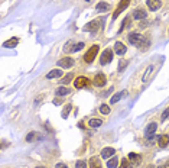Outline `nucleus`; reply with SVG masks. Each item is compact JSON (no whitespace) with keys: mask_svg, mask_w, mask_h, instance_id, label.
Masks as SVG:
<instances>
[{"mask_svg":"<svg viewBox=\"0 0 169 168\" xmlns=\"http://www.w3.org/2000/svg\"><path fill=\"white\" fill-rule=\"evenodd\" d=\"M129 42L135 46H140L142 49H145V48H148V46L150 45V42L146 38H143L140 34H137V32H131V34L129 35Z\"/></svg>","mask_w":169,"mask_h":168,"instance_id":"f257e3e1","label":"nucleus"},{"mask_svg":"<svg viewBox=\"0 0 169 168\" xmlns=\"http://www.w3.org/2000/svg\"><path fill=\"white\" fill-rule=\"evenodd\" d=\"M84 48V42H78V44H74L72 41H69L68 44H65L64 46V51L65 52H77V51H80Z\"/></svg>","mask_w":169,"mask_h":168,"instance_id":"f03ea898","label":"nucleus"},{"mask_svg":"<svg viewBox=\"0 0 169 168\" xmlns=\"http://www.w3.org/2000/svg\"><path fill=\"white\" fill-rule=\"evenodd\" d=\"M130 4V0H120V3H118V6L116 7V10H114V15H113V21H116L118 17V15L123 12V10H126L127 6Z\"/></svg>","mask_w":169,"mask_h":168,"instance_id":"7ed1b4c3","label":"nucleus"},{"mask_svg":"<svg viewBox=\"0 0 169 168\" xmlns=\"http://www.w3.org/2000/svg\"><path fill=\"white\" fill-rule=\"evenodd\" d=\"M113 59V51L109 48V49L103 51L101 57H100V63H101V65H107V64H110V61Z\"/></svg>","mask_w":169,"mask_h":168,"instance_id":"20e7f679","label":"nucleus"},{"mask_svg":"<svg viewBox=\"0 0 169 168\" xmlns=\"http://www.w3.org/2000/svg\"><path fill=\"white\" fill-rule=\"evenodd\" d=\"M97 52H98V45H93L91 46V49L87 52V54L84 55V59H85V63H93L94 61V58H96V55H97Z\"/></svg>","mask_w":169,"mask_h":168,"instance_id":"39448f33","label":"nucleus"},{"mask_svg":"<svg viewBox=\"0 0 169 168\" xmlns=\"http://www.w3.org/2000/svg\"><path fill=\"white\" fill-rule=\"evenodd\" d=\"M100 23H101V21L100 19H97V21H93V22H90V23H87L84 28V30H87V32H96V30L100 28Z\"/></svg>","mask_w":169,"mask_h":168,"instance_id":"423d86ee","label":"nucleus"},{"mask_svg":"<svg viewBox=\"0 0 169 168\" xmlns=\"http://www.w3.org/2000/svg\"><path fill=\"white\" fill-rule=\"evenodd\" d=\"M58 65L62 68H71L72 65H74V59L69 58V57H67V58H61L58 61Z\"/></svg>","mask_w":169,"mask_h":168,"instance_id":"0eeeda50","label":"nucleus"},{"mask_svg":"<svg viewBox=\"0 0 169 168\" xmlns=\"http://www.w3.org/2000/svg\"><path fill=\"white\" fill-rule=\"evenodd\" d=\"M156 128H158V123H155V122H152L150 125L146 128V136L149 138V141H152L155 136H153V133H155V130H156Z\"/></svg>","mask_w":169,"mask_h":168,"instance_id":"6e6552de","label":"nucleus"},{"mask_svg":"<svg viewBox=\"0 0 169 168\" xmlns=\"http://www.w3.org/2000/svg\"><path fill=\"white\" fill-rule=\"evenodd\" d=\"M107 78L104 74H97V76L94 77V86H97V87H103L104 84H106Z\"/></svg>","mask_w":169,"mask_h":168,"instance_id":"1a4fd4ad","label":"nucleus"},{"mask_svg":"<svg viewBox=\"0 0 169 168\" xmlns=\"http://www.w3.org/2000/svg\"><path fill=\"white\" fill-rule=\"evenodd\" d=\"M126 51H127V48L124 44H122V42H116V44H114V52L117 55L126 54Z\"/></svg>","mask_w":169,"mask_h":168,"instance_id":"9d476101","label":"nucleus"},{"mask_svg":"<svg viewBox=\"0 0 169 168\" xmlns=\"http://www.w3.org/2000/svg\"><path fill=\"white\" fill-rule=\"evenodd\" d=\"M74 84H75L77 88H84V87H87V84H90V81L87 77H78Z\"/></svg>","mask_w":169,"mask_h":168,"instance_id":"9b49d317","label":"nucleus"},{"mask_svg":"<svg viewBox=\"0 0 169 168\" xmlns=\"http://www.w3.org/2000/svg\"><path fill=\"white\" fill-rule=\"evenodd\" d=\"M129 160H130V162L133 165H139L142 162V156L139 154H136V152H130L129 154Z\"/></svg>","mask_w":169,"mask_h":168,"instance_id":"f8f14e48","label":"nucleus"},{"mask_svg":"<svg viewBox=\"0 0 169 168\" xmlns=\"http://www.w3.org/2000/svg\"><path fill=\"white\" fill-rule=\"evenodd\" d=\"M133 17H135L136 21L146 19V10H143V9H136L135 12H133Z\"/></svg>","mask_w":169,"mask_h":168,"instance_id":"ddd939ff","label":"nucleus"},{"mask_svg":"<svg viewBox=\"0 0 169 168\" xmlns=\"http://www.w3.org/2000/svg\"><path fill=\"white\" fill-rule=\"evenodd\" d=\"M146 3H148L149 9H150V10H153V12H155V10H158V9H161V4H162L161 0H148Z\"/></svg>","mask_w":169,"mask_h":168,"instance_id":"4468645a","label":"nucleus"},{"mask_svg":"<svg viewBox=\"0 0 169 168\" xmlns=\"http://www.w3.org/2000/svg\"><path fill=\"white\" fill-rule=\"evenodd\" d=\"M114 154H116L114 148H110V147L104 148V149L101 151V156H103V158H110V156H113Z\"/></svg>","mask_w":169,"mask_h":168,"instance_id":"2eb2a0df","label":"nucleus"},{"mask_svg":"<svg viewBox=\"0 0 169 168\" xmlns=\"http://www.w3.org/2000/svg\"><path fill=\"white\" fill-rule=\"evenodd\" d=\"M62 76V71L61 70H52L47 74V78L48 80H52V78H59V77Z\"/></svg>","mask_w":169,"mask_h":168,"instance_id":"dca6fc26","label":"nucleus"},{"mask_svg":"<svg viewBox=\"0 0 169 168\" xmlns=\"http://www.w3.org/2000/svg\"><path fill=\"white\" fill-rule=\"evenodd\" d=\"M158 143H159V147H161V148L168 147L169 136H168V135H162V136H159V138H158Z\"/></svg>","mask_w":169,"mask_h":168,"instance_id":"f3484780","label":"nucleus"},{"mask_svg":"<svg viewBox=\"0 0 169 168\" xmlns=\"http://www.w3.org/2000/svg\"><path fill=\"white\" fill-rule=\"evenodd\" d=\"M17 44H19V38H12V39H9V41L3 42V46L4 48H15Z\"/></svg>","mask_w":169,"mask_h":168,"instance_id":"a211bd4d","label":"nucleus"},{"mask_svg":"<svg viewBox=\"0 0 169 168\" xmlns=\"http://www.w3.org/2000/svg\"><path fill=\"white\" fill-rule=\"evenodd\" d=\"M126 94H127V91H126V90H123V91H118L117 94H114V96L111 97L110 103H111V105H114V103H117V101L120 100V99H122L123 96H126Z\"/></svg>","mask_w":169,"mask_h":168,"instance_id":"6ab92c4d","label":"nucleus"},{"mask_svg":"<svg viewBox=\"0 0 169 168\" xmlns=\"http://www.w3.org/2000/svg\"><path fill=\"white\" fill-rule=\"evenodd\" d=\"M90 168H101V162H100L98 156H93L90 160Z\"/></svg>","mask_w":169,"mask_h":168,"instance_id":"aec40b11","label":"nucleus"},{"mask_svg":"<svg viewBox=\"0 0 169 168\" xmlns=\"http://www.w3.org/2000/svg\"><path fill=\"white\" fill-rule=\"evenodd\" d=\"M103 125V120L101 119H90L88 120V126L90 128H98V126Z\"/></svg>","mask_w":169,"mask_h":168,"instance_id":"412c9836","label":"nucleus"},{"mask_svg":"<svg viewBox=\"0 0 169 168\" xmlns=\"http://www.w3.org/2000/svg\"><path fill=\"white\" fill-rule=\"evenodd\" d=\"M110 7H111V6H110L109 3H106V2H101V3L97 4V10H98V12H101V10H103V12H106V10H110Z\"/></svg>","mask_w":169,"mask_h":168,"instance_id":"4be33fe9","label":"nucleus"},{"mask_svg":"<svg viewBox=\"0 0 169 168\" xmlns=\"http://www.w3.org/2000/svg\"><path fill=\"white\" fill-rule=\"evenodd\" d=\"M117 165H118V160H117V156H116V155H114L113 158L107 162V167H109V168H117Z\"/></svg>","mask_w":169,"mask_h":168,"instance_id":"5701e85b","label":"nucleus"},{"mask_svg":"<svg viewBox=\"0 0 169 168\" xmlns=\"http://www.w3.org/2000/svg\"><path fill=\"white\" fill-rule=\"evenodd\" d=\"M131 167H133V164L130 162V160H129V158H123L122 164H120L118 168H131Z\"/></svg>","mask_w":169,"mask_h":168,"instance_id":"b1692460","label":"nucleus"},{"mask_svg":"<svg viewBox=\"0 0 169 168\" xmlns=\"http://www.w3.org/2000/svg\"><path fill=\"white\" fill-rule=\"evenodd\" d=\"M130 22H131V17H129V16H127L126 19L123 21V23H122V28L118 29V32H123V30H124V28H129V26H130Z\"/></svg>","mask_w":169,"mask_h":168,"instance_id":"393cba45","label":"nucleus"},{"mask_svg":"<svg viewBox=\"0 0 169 168\" xmlns=\"http://www.w3.org/2000/svg\"><path fill=\"white\" fill-rule=\"evenodd\" d=\"M68 93H69V88H67V87H59L58 90H56V96H67Z\"/></svg>","mask_w":169,"mask_h":168,"instance_id":"a878e982","label":"nucleus"},{"mask_svg":"<svg viewBox=\"0 0 169 168\" xmlns=\"http://www.w3.org/2000/svg\"><path fill=\"white\" fill-rule=\"evenodd\" d=\"M127 65H129V61H126V59H120V63H118V72H122L123 70H124V68L127 67Z\"/></svg>","mask_w":169,"mask_h":168,"instance_id":"bb28decb","label":"nucleus"},{"mask_svg":"<svg viewBox=\"0 0 169 168\" xmlns=\"http://www.w3.org/2000/svg\"><path fill=\"white\" fill-rule=\"evenodd\" d=\"M71 107H72L71 105L65 106V109L62 110V119H67V116H68V114H69V112H71Z\"/></svg>","mask_w":169,"mask_h":168,"instance_id":"cd10ccee","label":"nucleus"},{"mask_svg":"<svg viewBox=\"0 0 169 168\" xmlns=\"http://www.w3.org/2000/svg\"><path fill=\"white\" fill-rule=\"evenodd\" d=\"M100 112H101L103 114H109L110 113V107H109L107 105H101L100 106Z\"/></svg>","mask_w":169,"mask_h":168,"instance_id":"c85d7f7f","label":"nucleus"},{"mask_svg":"<svg viewBox=\"0 0 169 168\" xmlns=\"http://www.w3.org/2000/svg\"><path fill=\"white\" fill-rule=\"evenodd\" d=\"M152 70H153V65H149V67L146 68V71H145V76H143V81H148V77H149V74L152 72Z\"/></svg>","mask_w":169,"mask_h":168,"instance_id":"c756f323","label":"nucleus"},{"mask_svg":"<svg viewBox=\"0 0 169 168\" xmlns=\"http://www.w3.org/2000/svg\"><path fill=\"white\" fill-rule=\"evenodd\" d=\"M168 118H169V106L166 107L165 110H163V113L161 114V120H166Z\"/></svg>","mask_w":169,"mask_h":168,"instance_id":"7c9ffc66","label":"nucleus"},{"mask_svg":"<svg viewBox=\"0 0 169 168\" xmlns=\"http://www.w3.org/2000/svg\"><path fill=\"white\" fill-rule=\"evenodd\" d=\"M71 80H72V74L69 72V74H68L67 77H64L62 80H61V84H67V83H69Z\"/></svg>","mask_w":169,"mask_h":168,"instance_id":"2f4dec72","label":"nucleus"},{"mask_svg":"<svg viewBox=\"0 0 169 168\" xmlns=\"http://www.w3.org/2000/svg\"><path fill=\"white\" fill-rule=\"evenodd\" d=\"M35 138H36V133H35V132H30V133L26 136V142H32Z\"/></svg>","mask_w":169,"mask_h":168,"instance_id":"473e14b6","label":"nucleus"},{"mask_svg":"<svg viewBox=\"0 0 169 168\" xmlns=\"http://www.w3.org/2000/svg\"><path fill=\"white\" fill-rule=\"evenodd\" d=\"M75 168H87V162L85 161H78L75 164Z\"/></svg>","mask_w":169,"mask_h":168,"instance_id":"72a5a7b5","label":"nucleus"},{"mask_svg":"<svg viewBox=\"0 0 169 168\" xmlns=\"http://www.w3.org/2000/svg\"><path fill=\"white\" fill-rule=\"evenodd\" d=\"M52 103L55 106H59V105H62V97H55L54 100H52Z\"/></svg>","mask_w":169,"mask_h":168,"instance_id":"f704fd0d","label":"nucleus"},{"mask_svg":"<svg viewBox=\"0 0 169 168\" xmlns=\"http://www.w3.org/2000/svg\"><path fill=\"white\" fill-rule=\"evenodd\" d=\"M55 167H56V168H68V165H65L64 162H58Z\"/></svg>","mask_w":169,"mask_h":168,"instance_id":"c9c22d12","label":"nucleus"},{"mask_svg":"<svg viewBox=\"0 0 169 168\" xmlns=\"http://www.w3.org/2000/svg\"><path fill=\"white\" fill-rule=\"evenodd\" d=\"M140 28H142V29H145V28H146V26H148V21H143V22H140Z\"/></svg>","mask_w":169,"mask_h":168,"instance_id":"e433bc0d","label":"nucleus"},{"mask_svg":"<svg viewBox=\"0 0 169 168\" xmlns=\"http://www.w3.org/2000/svg\"><path fill=\"white\" fill-rule=\"evenodd\" d=\"M36 168H45V167H36Z\"/></svg>","mask_w":169,"mask_h":168,"instance_id":"4c0bfd02","label":"nucleus"},{"mask_svg":"<svg viewBox=\"0 0 169 168\" xmlns=\"http://www.w3.org/2000/svg\"><path fill=\"white\" fill-rule=\"evenodd\" d=\"M159 168H165V167H159Z\"/></svg>","mask_w":169,"mask_h":168,"instance_id":"58836bf2","label":"nucleus"}]
</instances>
